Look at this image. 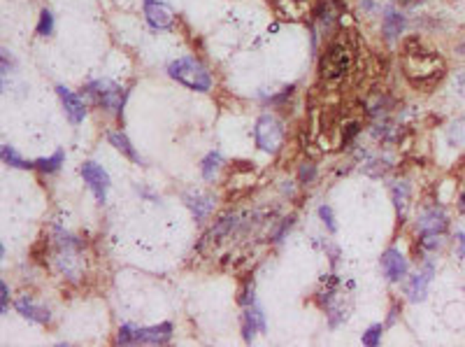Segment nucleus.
I'll return each instance as SVG.
<instances>
[{
  "mask_svg": "<svg viewBox=\"0 0 465 347\" xmlns=\"http://www.w3.org/2000/svg\"><path fill=\"white\" fill-rule=\"evenodd\" d=\"M447 140H449V145H465V117L461 119H454L449 126V131H447Z\"/></svg>",
  "mask_w": 465,
  "mask_h": 347,
  "instance_id": "412c9836",
  "label": "nucleus"
},
{
  "mask_svg": "<svg viewBox=\"0 0 465 347\" xmlns=\"http://www.w3.org/2000/svg\"><path fill=\"white\" fill-rule=\"evenodd\" d=\"M298 180H300V184H312V182L316 180V166L312 161L307 163H303L298 170Z\"/></svg>",
  "mask_w": 465,
  "mask_h": 347,
  "instance_id": "a878e982",
  "label": "nucleus"
},
{
  "mask_svg": "<svg viewBox=\"0 0 465 347\" xmlns=\"http://www.w3.org/2000/svg\"><path fill=\"white\" fill-rule=\"evenodd\" d=\"M447 226H449V217L442 208H438V205H433V208L423 210L419 222H416V228H419V233H444Z\"/></svg>",
  "mask_w": 465,
  "mask_h": 347,
  "instance_id": "1a4fd4ad",
  "label": "nucleus"
},
{
  "mask_svg": "<svg viewBox=\"0 0 465 347\" xmlns=\"http://www.w3.org/2000/svg\"><path fill=\"white\" fill-rule=\"evenodd\" d=\"M14 308L19 310V315H21V317H26V320L35 322V324H49V322H51V313H49V310H47L45 305L35 303L31 296L16 298Z\"/></svg>",
  "mask_w": 465,
  "mask_h": 347,
  "instance_id": "f8f14e48",
  "label": "nucleus"
},
{
  "mask_svg": "<svg viewBox=\"0 0 465 347\" xmlns=\"http://www.w3.org/2000/svg\"><path fill=\"white\" fill-rule=\"evenodd\" d=\"M108 140H110V145L114 147L116 152H121V154L128 158V161L140 163V156H138V152H135L133 143H131V140H128L121 131H110V133H108Z\"/></svg>",
  "mask_w": 465,
  "mask_h": 347,
  "instance_id": "f3484780",
  "label": "nucleus"
},
{
  "mask_svg": "<svg viewBox=\"0 0 465 347\" xmlns=\"http://www.w3.org/2000/svg\"><path fill=\"white\" fill-rule=\"evenodd\" d=\"M403 28H405L403 12H398V10H393V8H386L384 10V16H381V31H384V38L386 40H396Z\"/></svg>",
  "mask_w": 465,
  "mask_h": 347,
  "instance_id": "2eb2a0df",
  "label": "nucleus"
},
{
  "mask_svg": "<svg viewBox=\"0 0 465 347\" xmlns=\"http://www.w3.org/2000/svg\"><path fill=\"white\" fill-rule=\"evenodd\" d=\"M219 168H221V154H219V152H210V154L205 156L203 161H200V173H203V178L208 182H214Z\"/></svg>",
  "mask_w": 465,
  "mask_h": 347,
  "instance_id": "6ab92c4d",
  "label": "nucleus"
},
{
  "mask_svg": "<svg viewBox=\"0 0 465 347\" xmlns=\"http://www.w3.org/2000/svg\"><path fill=\"white\" fill-rule=\"evenodd\" d=\"M444 233H421L419 235V245H421V250H440V247L444 245V238H442Z\"/></svg>",
  "mask_w": 465,
  "mask_h": 347,
  "instance_id": "4be33fe9",
  "label": "nucleus"
},
{
  "mask_svg": "<svg viewBox=\"0 0 465 347\" xmlns=\"http://www.w3.org/2000/svg\"><path fill=\"white\" fill-rule=\"evenodd\" d=\"M233 224H235V217H233V215H223L219 224H216V226L210 231V238H221L223 233L231 231V226H233Z\"/></svg>",
  "mask_w": 465,
  "mask_h": 347,
  "instance_id": "bb28decb",
  "label": "nucleus"
},
{
  "mask_svg": "<svg viewBox=\"0 0 465 347\" xmlns=\"http://www.w3.org/2000/svg\"><path fill=\"white\" fill-rule=\"evenodd\" d=\"M56 93H58V98H61V103H63V110H66V115H68V119L70 123H81L84 121V117H86V105L84 101L77 96V93H73L70 89H66V86H61L58 84L56 86Z\"/></svg>",
  "mask_w": 465,
  "mask_h": 347,
  "instance_id": "9d476101",
  "label": "nucleus"
},
{
  "mask_svg": "<svg viewBox=\"0 0 465 347\" xmlns=\"http://www.w3.org/2000/svg\"><path fill=\"white\" fill-rule=\"evenodd\" d=\"M351 51L349 47L342 43H333L328 45V49L323 51L321 63H319V73L326 82H338L342 80L351 68Z\"/></svg>",
  "mask_w": 465,
  "mask_h": 347,
  "instance_id": "f03ea898",
  "label": "nucleus"
},
{
  "mask_svg": "<svg viewBox=\"0 0 465 347\" xmlns=\"http://www.w3.org/2000/svg\"><path fill=\"white\" fill-rule=\"evenodd\" d=\"M144 19L151 28L163 31L175 23V12L168 0H144Z\"/></svg>",
  "mask_w": 465,
  "mask_h": 347,
  "instance_id": "423d86ee",
  "label": "nucleus"
},
{
  "mask_svg": "<svg viewBox=\"0 0 465 347\" xmlns=\"http://www.w3.org/2000/svg\"><path fill=\"white\" fill-rule=\"evenodd\" d=\"M361 131V126H358V121H349L347 123V128H344V135H342V140H344V145H349L351 140L356 138V133Z\"/></svg>",
  "mask_w": 465,
  "mask_h": 347,
  "instance_id": "c85d7f7f",
  "label": "nucleus"
},
{
  "mask_svg": "<svg viewBox=\"0 0 465 347\" xmlns=\"http://www.w3.org/2000/svg\"><path fill=\"white\" fill-rule=\"evenodd\" d=\"M81 178H84L86 184L91 187V191L96 193V201L105 203V198H108V189L112 184L108 170H105L103 166H98L96 161H84V166H81Z\"/></svg>",
  "mask_w": 465,
  "mask_h": 347,
  "instance_id": "39448f33",
  "label": "nucleus"
},
{
  "mask_svg": "<svg viewBox=\"0 0 465 347\" xmlns=\"http://www.w3.org/2000/svg\"><path fill=\"white\" fill-rule=\"evenodd\" d=\"M456 91L465 98V73H461V75L456 77Z\"/></svg>",
  "mask_w": 465,
  "mask_h": 347,
  "instance_id": "473e14b6",
  "label": "nucleus"
},
{
  "mask_svg": "<svg viewBox=\"0 0 465 347\" xmlns=\"http://www.w3.org/2000/svg\"><path fill=\"white\" fill-rule=\"evenodd\" d=\"M170 338H173V324H170V322H163V324H156V326H147V328L138 326V333H135V343H149V345H163L168 343Z\"/></svg>",
  "mask_w": 465,
  "mask_h": 347,
  "instance_id": "ddd939ff",
  "label": "nucleus"
},
{
  "mask_svg": "<svg viewBox=\"0 0 465 347\" xmlns=\"http://www.w3.org/2000/svg\"><path fill=\"white\" fill-rule=\"evenodd\" d=\"M268 328V322H266V313L261 310V305L256 303H249L242 315V336L247 343H251V340L256 338V331H266Z\"/></svg>",
  "mask_w": 465,
  "mask_h": 347,
  "instance_id": "6e6552de",
  "label": "nucleus"
},
{
  "mask_svg": "<svg viewBox=\"0 0 465 347\" xmlns=\"http://www.w3.org/2000/svg\"><path fill=\"white\" fill-rule=\"evenodd\" d=\"M458 201H461V210L465 213V193H461V198H458Z\"/></svg>",
  "mask_w": 465,
  "mask_h": 347,
  "instance_id": "f704fd0d",
  "label": "nucleus"
},
{
  "mask_svg": "<svg viewBox=\"0 0 465 347\" xmlns=\"http://www.w3.org/2000/svg\"><path fill=\"white\" fill-rule=\"evenodd\" d=\"M456 240H458V256H465V226L456 233Z\"/></svg>",
  "mask_w": 465,
  "mask_h": 347,
  "instance_id": "2f4dec72",
  "label": "nucleus"
},
{
  "mask_svg": "<svg viewBox=\"0 0 465 347\" xmlns=\"http://www.w3.org/2000/svg\"><path fill=\"white\" fill-rule=\"evenodd\" d=\"M391 196H393V205H396V213L400 217V222H403L410 210V184L405 180L396 182V184L391 187Z\"/></svg>",
  "mask_w": 465,
  "mask_h": 347,
  "instance_id": "dca6fc26",
  "label": "nucleus"
},
{
  "mask_svg": "<svg viewBox=\"0 0 465 347\" xmlns=\"http://www.w3.org/2000/svg\"><path fill=\"white\" fill-rule=\"evenodd\" d=\"M256 145L268 154H277L284 145V126L275 115H261L254 126Z\"/></svg>",
  "mask_w": 465,
  "mask_h": 347,
  "instance_id": "7ed1b4c3",
  "label": "nucleus"
},
{
  "mask_svg": "<svg viewBox=\"0 0 465 347\" xmlns=\"http://www.w3.org/2000/svg\"><path fill=\"white\" fill-rule=\"evenodd\" d=\"M84 91L89 93V96L96 101L100 108L110 110V112H121L123 108V98H126V93L116 82L112 80H98V82H91V84L84 86Z\"/></svg>",
  "mask_w": 465,
  "mask_h": 347,
  "instance_id": "20e7f679",
  "label": "nucleus"
},
{
  "mask_svg": "<svg viewBox=\"0 0 465 347\" xmlns=\"http://www.w3.org/2000/svg\"><path fill=\"white\" fill-rule=\"evenodd\" d=\"M319 217H321V222H323V224L328 226V231H331V233L338 231V224H335V219H333V210H331V205H321V208H319Z\"/></svg>",
  "mask_w": 465,
  "mask_h": 347,
  "instance_id": "cd10ccee",
  "label": "nucleus"
},
{
  "mask_svg": "<svg viewBox=\"0 0 465 347\" xmlns=\"http://www.w3.org/2000/svg\"><path fill=\"white\" fill-rule=\"evenodd\" d=\"M135 333H138V326L133 324H123L116 333V343L119 345H133L135 343Z\"/></svg>",
  "mask_w": 465,
  "mask_h": 347,
  "instance_id": "393cba45",
  "label": "nucleus"
},
{
  "mask_svg": "<svg viewBox=\"0 0 465 347\" xmlns=\"http://www.w3.org/2000/svg\"><path fill=\"white\" fill-rule=\"evenodd\" d=\"M433 270L435 266L433 263H426V268H421L419 273L414 275V278L410 280V285H407V298L412 303H419L426 298V294H428V287H431V282H433Z\"/></svg>",
  "mask_w": 465,
  "mask_h": 347,
  "instance_id": "9b49d317",
  "label": "nucleus"
},
{
  "mask_svg": "<svg viewBox=\"0 0 465 347\" xmlns=\"http://www.w3.org/2000/svg\"><path fill=\"white\" fill-rule=\"evenodd\" d=\"M400 5H405V8H414V5H419L423 3V0H398Z\"/></svg>",
  "mask_w": 465,
  "mask_h": 347,
  "instance_id": "72a5a7b5",
  "label": "nucleus"
},
{
  "mask_svg": "<svg viewBox=\"0 0 465 347\" xmlns=\"http://www.w3.org/2000/svg\"><path fill=\"white\" fill-rule=\"evenodd\" d=\"M0 156H3V161L12 168H35V161H26V158H21L19 154H16L14 147H10V145H3Z\"/></svg>",
  "mask_w": 465,
  "mask_h": 347,
  "instance_id": "aec40b11",
  "label": "nucleus"
},
{
  "mask_svg": "<svg viewBox=\"0 0 465 347\" xmlns=\"http://www.w3.org/2000/svg\"><path fill=\"white\" fill-rule=\"evenodd\" d=\"M381 270H384L388 282H400L407 275V259H405L396 247H388L381 254Z\"/></svg>",
  "mask_w": 465,
  "mask_h": 347,
  "instance_id": "0eeeda50",
  "label": "nucleus"
},
{
  "mask_svg": "<svg viewBox=\"0 0 465 347\" xmlns=\"http://www.w3.org/2000/svg\"><path fill=\"white\" fill-rule=\"evenodd\" d=\"M63 161H66V152L56 149L51 156L35 158V168H38L40 173H45V175H51V173H56V170L63 166Z\"/></svg>",
  "mask_w": 465,
  "mask_h": 347,
  "instance_id": "a211bd4d",
  "label": "nucleus"
},
{
  "mask_svg": "<svg viewBox=\"0 0 465 347\" xmlns=\"http://www.w3.org/2000/svg\"><path fill=\"white\" fill-rule=\"evenodd\" d=\"M35 31H38V35H51V31H54V14H51V10L40 12V21Z\"/></svg>",
  "mask_w": 465,
  "mask_h": 347,
  "instance_id": "5701e85b",
  "label": "nucleus"
},
{
  "mask_svg": "<svg viewBox=\"0 0 465 347\" xmlns=\"http://www.w3.org/2000/svg\"><path fill=\"white\" fill-rule=\"evenodd\" d=\"M8 301H10V287L8 282H0V313H8Z\"/></svg>",
  "mask_w": 465,
  "mask_h": 347,
  "instance_id": "c756f323",
  "label": "nucleus"
},
{
  "mask_svg": "<svg viewBox=\"0 0 465 347\" xmlns=\"http://www.w3.org/2000/svg\"><path fill=\"white\" fill-rule=\"evenodd\" d=\"M291 224H293V217H288V219L281 222V226H279L277 231H275V235H273V240H275V243H279V240L284 238V233L288 231V228H291Z\"/></svg>",
  "mask_w": 465,
  "mask_h": 347,
  "instance_id": "7c9ffc66",
  "label": "nucleus"
},
{
  "mask_svg": "<svg viewBox=\"0 0 465 347\" xmlns=\"http://www.w3.org/2000/svg\"><path fill=\"white\" fill-rule=\"evenodd\" d=\"M184 203L198 222H205L214 210V196H208V193H184Z\"/></svg>",
  "mask_w": 465,
  "mask_h": 347,
  "instance_id": "4468645a",
  "label": "nucleus"
},
{
  "mask_svg": "<svg viewBox=\"0 0 465 347\" xmlns=\"http://www.w3.org/2000/svg\"><path fill=\"white\" fill-rule=\"evenodd\" d=\"M381 333H384V326L381 324H375V326H370L366 333H363V345H368V347H377L381 343Z\"/></svg>",
  "mask_w": 465,
  "mask_h": 347,
  "instance_id": "b1692460",
  "label": "nucleus"
},
{
  "mask_svg": "<svg viewBox=\"0 0 465 347\" xmlns=\"http://www.w3.org/2000/svg\"><path fill=\"white\" fill-rule=\"evenodd\" d=\"M168 75L191 91H210V86H212V75L208 73V68L191 56L177 58V61L170 63Z\"/></svg>",
  "mask_w": 465,
  "mask_h": 347,
  "instance_id": "f257e3e1",
  "label": "nucleus"
}]
</instances>
